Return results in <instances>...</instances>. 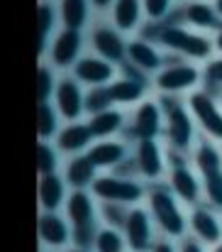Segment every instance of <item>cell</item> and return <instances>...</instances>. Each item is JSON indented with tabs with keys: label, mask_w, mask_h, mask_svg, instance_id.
<instances>
[{
	"label": "cell",
	"mask_w": 222,
	"mask_h": 252,
	"mask_svg": "<svg viewBox=\"0 0 222 252\" xmlns=\"http://www.w3.org/2000/svg\"><path fill=\"white\" fill-rule=\"evenodd\" d=\"M76 252H78V250H76Z\"/></svg>",
	"instance_id": "cell-44"
},
{
	"label": "cell",
	"mask_w": 222,
	"mask_h": 252,
	"mask_svg": "<svg viewBox=\"0 0 222 252\" xmlns=\"http://www.w3.org/2000/svg\"><path fill=\"white\" fill-rule=\"evenodd\" d=\"M139 93H142V86L137 81H120L108 91L110 100H135Z\"/></svg>",
	"instance_id": "cell-26"
},
{
	"label": "cell",
	"mask_w": 222,
	"mask_h": 252,
	"mask_svg": "<svg viewBox=\"0 0 222 252\" xmlns=\"http://www.w3.org/2000/svg\"><path fill=\"white\" fill-rule=\"evenodd\" d=\"M215 10H218V15H222V0H215Z\"/></svg>",
	"instance_id": "cell-41"
},
{
	"label": "cell",
	"mask_w": 222,
	"mask_h": 252,
	"mask_svg": "<svg viewBox=\"0 0 222 252\" xmlns=\"http://www.w3.org/2000/svg\"><path fill=\"white\" fill-rule=\"evenodd\" d=\"M183 252H203V248H200L198 243H186V248H183Z\"/></svg>",
	"instance_id": "cell-38"
},
{
	"label": "cell",
	"mask_w": 222,
	"mask_h": 252,
	"mask_svg": "<svg viewBox=\"0 0 222 252\" xmlns=\"http://www.w3.org/2000/svg\"><path fill=\"white\" fill-rule=\"evenodd\" d=\"M95 49L108 59H120L122 57V42L110 30H98L95 32Z\"/></svg>",
	"instance_id": "cell-11"
},
{
	"label": "cell",
	"mask_w": 222,
	"mask_h": 252,
	"mask_svg": "<svg viewBox=\"0 0 222 252\" xmlns=\"http://www.w3.org/2000/svg\"><path fill=\"white\" fill-rule=\"evenodd\" d=\"M69 213H71V218L76 223L83 228V223L90 220V201L83 193H74L71 201H69Z\"/></svg>",
	"instance_id": "cell-22"
},
{
	"label": "cell",
	"mask_w": 222,
	"mask_h": 252,
	"mask_svg": "<svg viewBox=\"0 0 222 252\" xmlns=\"http://www.w3.org/2000/svg\"><path fill=\"white\" fill-rule=\"evenodd\" d=\"M95 193L100 198H110V201H137L142 196V189L130 181L100 179V181H95Z\"/></svg>",
	"instance_id": "cell-4"
},
{
	"label": "cell",
	"mask_w": 222,
	"mask_h": 252,
	"mask_svg": "<svg viewBox=\"0 0 222 252\" xmlns=\"http://www.w3.org/2000/svg\"><path fill=\"white\" fill-rule=\"evenodd\" d=\"M49 25H52V12H49V7H47V5H42V7H39V37H44V34H47Z\"/></svg>",
	"instance_id": "cell-35"
},
{
	"label": "cell",
	"mask_w": 222,
	"mask_h": 252,
	"mask_svg": "<svg viewBox=\"0 0 222 252\" xmlns=\"http://www.w3.org/2000/svg\"><path fill=\"white\" fill-rule=\"evenodd\" d=\"M37 164H39V171H42V174H52V169H54L52 152H49L44 145H39V150H37Z\"/></svg>",
	"instance_id": "cell-32"
},
{
	"label": "cell",
	"mask_w": 222,
	"mask_h": 252,
	"mask_svg": "<svg viewBox=\"0 0 222 252\" xmlns=\"http://www.w3.org/2000/svg\"><path fill=\"white\" fill-rule=\"evenodd\" d=\"M213 252H222V243H220V245H218V248H215V250H213Z\"/></svg>",
	"instance_id": "cell-43"
},
{
	"label": "cell",
	"mask_w": 222,
	"mask_h": 252,
	"mask_svg": "<svg viewBox=\"0 0 222 252\" xmlns=\"http://www.w3.org/2000/svg\"><path fill=\"white\" fill-rule=\"evenodd\" d=\"M137 0H120L117 7H115V17H117V25L122 30H130L137 20Z\"/></svg>",
	"instance_id": "cell-23"
},
{
	"label": "cell",
	"mask_w": 222,
	"mask_h": 252,
	"mask_svg": "<svg viewBox=\"0 0 222 252\" xmlns=\"http://www.w3.org/2000/svg\"><path fill=\"white\" fill-rule=\"evenodd\" d=\"M195 164H198L200 171L208 176V174L222 171V157L213 145H200V150L195 152Z\"/></svg>",
	"instance_id": "cell-16"
},
{
	"label": "cell",
	"mask_w": 222,
	"mask_h": 252,
	"mask_svg": "<svg viewBox=\"0 0 222 252\" xmlns=\"http://www.w3.org/2000/svg\"><path fill=\"white\" fill-rule=\"evenodd\" d=\"M191 108L198 115L200 125L205 127L208 135H213L215 140H222V113L220 108L215 105V100L205 93H195L191 95Z\"/></svg>",
	"instance_id": "cell-2"
},
{
	"label": "cell",
	"mask_w": 222,
	"mask_h": 252,
	"mask_svg": "<svg viewBox=\"0 0 222 252\" xmlns=\"http://www.w3.org/2000/svg\"><path fill=\"white\" fill-rule=\"evenodd\" d=\"M215 44H218V49H220V52H222V30H220V32H218V39H215Z\"/></svg>",
	"instance_id": "cell-40"
},
{
	"label": "cell",
	"mask_w": 222,
	"mask_h": 252,
	"mask_svg": "<svg viewBox=\"0 0 222 252\" xmlns=\"http://www.w3.org/2000/svg\"><path fill=\"white\" fill-rule=\"evenodd\" d=\"M37 127H39V135L47 137L52 130H54V118H52V110L47 105H39V113H37Z\"/></svg>",
	"instance_id": "cell-31"
},
{
	"label": "cell",
	"mask_w": 222,
	"mask_h": 252,
	"mask_svg": "<svg viewBox=\"0 0 222 252\" xmlns=\"http://www.w3.org/2000/svg\"><path fill=\"white\" fill-rule=\"evenodd\" d=\"M205 193H208L213 206L222 208V171H215V174L205 176Z\"/></svg>",
	"instance_id": "cell-28"
},
{
	"label": "cell",
	"mask_w": 222,
	"mask_h": 252,
	"mask_svg": "<svg viewBox=\"0 0 222 252\" xmlns=\"http://www.w3.org/2000/svg\"><path fill=\"white\" fill-rule=\"evenodd\" d=\"M39 235L52 245H61L66 240V225L54 216H42L39 218Z\"/></svg>",
	"instance_id": "cell-13"
},
{
	"label": "cell",
	"mask_w": 222,
	"mask_h": 252,
	"mask_svg": "<svg viewBox=\"0 0 222 252\" xmlns=\"http://www.w3.org/2000/svg\"><path fill=\"white\" fill-rule=\"evenodd\" d=\"M191 225H193L195 235H198L200 240H205V243H218L222 238L220 220L215 218V213H210V211H205V208H198V211L193 213Z\"/></svg>",
	"instance_id": "cell-5"
},
{
	"label": "cell",
	"mask_w": 222,
	"mask_h": 252,
	"mask_svg": "<svg viewBox=\"0 0 222 252\" xmlns=\"http://www.w3.org/2000/svg\"><path fill=\"white\" fill-rule=\"evenodd\" d=\"M198 81V71L193 66H173L159 76V86L166 91H181Z\"/></svg>",
	"instance_id": "cell-7"
},
{
	"label": "cell",
	"mask_w": 222,
	"mask_h": 252,
	"mask_svg": "<svg viewBox=\"0 0 222 252\" xmlns=\"http://www.w3.org/2000/svg\"><path fill=\"white\" fill-rule=\"evenodd\" d=\"M173 189H176V193H181L186 201H195L198 198V181H195V176L188 171V169H176L173 171Z\"/></svg>",
	"instance_id": "cell-15"
},
{
	"label": "cell",
	"mask_w": 222,
	"mask_h": 252,
	"mask_svg": "<svg viewBox=\"0 0 222 252\" xmlns=\"http://www.w3.org/2000/svg\"><path fill=\"white\" fill-rule=\"evenodd\" d=\"M49 88H52V76H49V71H39L37 74V98L39 100H44L47 95H49Z\"/></svg>",
	"instance_id": "cell-33"
},
{
	"label": "cell",
	"mask_w": 222,
	"mask_h": 252,
	"mask_svg": "<svg viewBox=\"0 0 222 252\" xmlns=\"http://www.w3.org/2000/svg\"><path fill=\"white\" fill-rule=\"evenodd\" d=\"M166 5H168V0H147V10L149 15H154V17H159L164 10H166Z\"/></svg>",
	"instance_id": "cell-37"
},
{
	"label": "cell",
	"mask_w": 222,
	"mask_h": 252,
	"mask_svg": "<svg viewBox=\"0 0 222 252\" xmlns=\"http://www.w3.org/2000/svg\"><path fill=\"white\" fill-rule=\"evenodd\" d=\"M122 157V147L120 145H98L90 150V162L93 164H112Z\"/></svg>",
	"instance_id": "cell-21"
},
{
	"label": "cell",
	"mask_w": 222,
	"mask_h": 252,
	"mask_svg": "<svg viewBox=\"0 0 222 252\" xmlns=\"http://www.w3.org/2000/svg\"><path fill=\"white\" fill-rule=\"evenodd\" d=\"M39 198L47 208H56L59 201H61V181L52 174H47L39 184Z\"/></svg>",
	"instance_id": "cell-19"
},
{
	"label": "cell",
	"mask_w": 222,
	"mask_h": 252,
	"mask_svg": "<svg viewBox=\"0 0 222 252\" xmlns=\"http://www.w3.org/2000/svg\"><path fill=\"white\" fill-rule=\"evenodd\" d=\"M95 2H98V5H105V2H110V0H95Z\"/></svg>",
	"instance_id": "cell-42"
},
{
	"label": "cell",
	"mask_w": 222,
	"mask_h": 252,
	"mask_svg": "<svg viewBox=\"0 0 222 252\" xmlns=\"http://www.w3.org/2000/svg\"><path fill=\"white\" fill-rule=\"evenodd\" d=\"M120 248H122V240L117 238V233L103 230L98 235V250L100 252H120Z\"/></svg>",
	"instance_id": "cell-30"
},
{
	"label": "cell",
	"mask_w": 222,
	"mask_h": 252,
	"mask_svg": "<svg viewBox=\"0 0 222 252\" xmlns=\"http://www.w3.org/2000/svg\"><path fill=\"white\" fill-rule=\"evenodd\" d=\"M76 71H78L81 79L93 81V84H98V81H108V79H110V66L103 64V62H95V59H83V62L76 66Z\"/></svg>",
	"instance_id": "cell-17"
},
{
	"label": "cell",
	"mask_w": 222,
	"mask_h": 252,
	"mask_svg": "<svg viewBox=\"0 0 222 252\" xmlns=\"http://www.w3.org/2000/svg\"><path fill=\"white\" fill-rule=\"evenodd\" d=\"M120 125V115L117 113H98L95 120L90 123V132L93 135H108Z\"/></svg>",
	"instance_id": "cell-27"
},
{
	"label": "cell",
	"mask_w": 222,
	"mask_h": 252,
	"mask_svg": "<svg viewBox=\"0 0 222 252\" xmlns=\"http://www.w3.org/2000/svg\"><path fill=\"white\" fill-rule=\"evenodd\" d=\"M156 130H159V113H156V105H142L139 108V113H137V135L139 137H144L149 140L151 135H156Z\"/></svg>",
	"instance_id": "cell-14"
},
{
	"label": "cell",
	"mask_w": 222,
	"mask_h": 252,
	"mask_svg": "<svg viewBox=\"0 0 222 252\" xmlns=\"http://www.w3.org/2000/svg\"><path fill=\"white\" fill-rule=\"evenodd\" d=\"M151 206H154V213L161 223V228L171 235H181L183 233V216L178 213L173 198L166 193V191H156L154 198H151Z\"/></svg>",
	"instance_id": "cell-3"
},
{
	"label": "cell",
	"mask_w": 222,
	"mask_h": 252,
	"mask_svg": "<svg viewBox=\"0 0 222 252\" xmlns=\"http://www.w3.org/2000/svg\"><path fill=\"white\" fill-rule=\"evenodd\" d=\"M154 252H173V250H171L168 245H159V248H156V250H154Z\"/></svg>",
	"instance_id": "cell-39"
},
{
	"label": "cell",
	"mask_w": 222,
	"mask_h": 252,
	"mask_svg": "<svg viewBox=\"0 0 222 252\" xmlns=\"http://www.w3.org/2000/svg\"><path fill=\"white\" fill-rule=\"evenodd\" d=\"M127 233H130V243L135 250H142L149 240V223L147 216L142 211H132L130 220H127Z\"/></svg>",
	"instance_id": "cell-8"
},
{
	"label": "cell",
	"mask_w": 222,
	"mask_h": 252,
	"mask_svg": "<svg viewBox=\"0 0 222 252\" xmlns=\"http://www.w3.org/2000/svg\"><path fill=\"white\" fill-rule=\"evenodd\" d=\"M130 57L137 62V64H142L144 69H156L159 66V57H156V52H151L147 44H142V42H135L132 47H130Z\"/></svg>",
	"instance_id": "cell-25"
},
{
	"label": "cell",
	"mask_w": 222,
	"mask_h": 252,
	"mask_svg": "<svg viewBox=\"0 0 222 252\" xmlns=\"http://www.w3.org/2000/svg\"><path fill=\"white\" fill-rule=\"evenodd\" d=\"M88 137H90V127L76 125V127H69V130L61 132L59 145H61L64 150H78V147H83V145L88 142Z\"/></svg>",
	"instance_id": "cell-20"
},
{
	"label": "cell",
	"mask_w": 222,
	"mask_h": 252,
	"mask_svg": "<svg viewBox=\"0 0 222 252\" xmlns=\"http://www.w3.org/2000/svg\"><path fill=\"white\" fill-rule=\"evenodd\" d=\"M78 44H81V39H78V32H76V30L64 32V34L56 39V47H54V59H56V64H69L76 57V52H78Z\"/></svg>",
	"instance_id": "cell-10"
},
{
	"label": "cell",
	"mask_w": 222,
	"mask_h": 252,
	"mask_svg": "<svg viewBox=\"0 0 222 252\" xmlns=\"http://www.w3.org/2000/svg\"><path fill=\"white\" fill-rule=\"evenodd\" d=\"M90 174H93V162L90 159H76L71 164V169H69V179L74 181L76 186L85 184L90 179Z\"/></svg>",
	"instance_id": "cell-29"
},
{
	"label": "cell",
	"mask_w": 222,
	"mask_h": 252,
	"mask_svg": "<svg viewBox=\"0 0 222 252\" xmlns=\"http://www.w3.org/2000/svg\"><path fill=\"white\" fill-rule=\"evenodd\" d=\"M186 15H188V20H191L193 25H198V27H205V30L220 27L218 10H213V7L205 5V2H193V5H188Z\"/></svg>",
	"instance_id": "cell-9"
},
{
	"label": "cell",
	"mask_w": 222,
	"mask_h": 252,
	"mask_svg": "<svg viewBox=\"0 0 222 252\" xmlns=\"http://www.w3.org/2000/svg\"><path fill=\"white\" fill-rule=\"evenodd\" d=\"M59 108L66 118H76L81 110V93L71 81H64L59 86Z\"/></svg>",
	"instance_id": "cell-12"
},
{
	"label": "cell",
	"mask_w": 222,
	"mask_h": 252,
	"mask_svg": "<svg viewBox=\"0 0 222 252\" xmlns=\"http://www.w3.org/2000/svg\"><path fill=\"white\" fill-rule=\"evenodd\" d=\"M159 39L173 49H181L191 57H208L210 54V42L205 37H198V34H191V32H183V30H161L159 32Z\"/></svg>",
	"instance_id": "cell-1"
},
{
	"label": "cell",
	"mask_w": 222,
	"mask_h": 252,
	"mask_svg": "<svg viewBox=\"0 0 222 252\" xmlns=\"http://www.w3.org/2000/svg\"><path fill=\"white\" fill-rule=\"evenodd\" d=\"M168 132H171L173 145H178V147H188L191 135H193V127H191V120H188L186 110L178 108V105L171 108V113H168Z\"/></svg>",
	"instance_id": "cell-6"
},
{
	"label": "cell",
	"mask_w": 222,
	"mask_h": 252,
	"mask_svg": "<svg viewBox=\"0 0 222 252\" xmlns=\"http://www.w3.org/2000/svg\"><path fill=\"white\" fill-rule=\"evenodd\" d=\"M64 20L71 30L81 27L85 20V2L83 0H64Z\"/></svg>",
	"instance_id": "cell-24"
},
{
	"label": "cell",
	"mask_w": 222,
	"mask_h": 252,
	"mask_svg": "<svg viewBox=\"0 0 222 252\" xmlns=\"http://www.w3.org/2000/svg\"><path fill=\"white\" fill-rule=\"evenodd\" d=\"M208 76H210L215 84H222V59H218V62H210V64H208Z\"/></svg>",
	"instance_id": "cell-36"
},
{
	"label": "cell",
	"mask_w": 222,
	"mask_h": 252,
	"mask_svg": "<svg viewBox=\"0 0 222 252\" xmlns=\"http://www.w3.org/2000/svg\"><path fill=\"white\" fill-rule=\"evenodd\" d=\"M110 100V95L108 93H103V91H93L90 93V98H88V108H93V110H100L103 113V108H105V103Z\"/></svg>",
	"instance_id": "cell-34"
},
{
	"label": "cell",
	"mask_w": 222,
	"mask_h": 252,
	"mask_svg": "<svg viewBox=\"0 0 222 252\" xmlns=\"http://www.w3.org/2000/svg\"><path fill=\"white\" fill-rule=\"evenodd\" d=\"M139 167H142V171L149 174V176H156L159 169H161L159 150H156V145H154L151 140H144V142L139 145Z\"/></svg>",
	"instance_id": "cell-18"
}]
</instances>
